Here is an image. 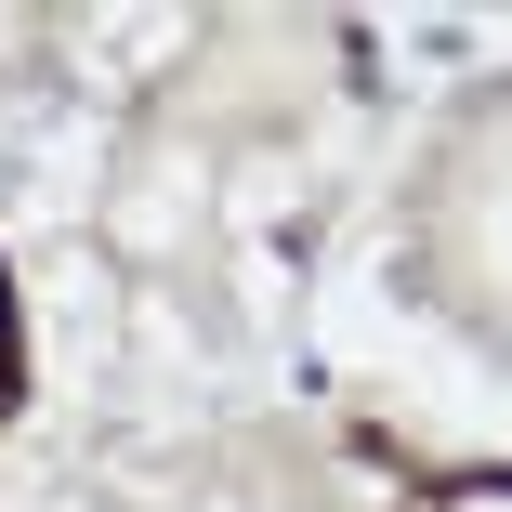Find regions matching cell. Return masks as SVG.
<instances>
[{
  "instance_id": "1",
  "label": "cell",
  "mask_w": 512,
  "mask_h": 512,
  "mask_svg": "<svg viewBox=\"0 0 512 512\" xmlns=\"http://www.w3.org/2000/svg\"><path fill=\"white\" fill-rule=\"evenodd\" d=\"M407 512H512V460H473V473H434Z\"/></svg>"
},
{
  "instance_id": "2",
  "label": "cell",
  "mask_w": 512,
  "mask_h": 512,
  "mask_svg": "<svg viewBox=\"0 0 512 512\" xmlns=\"http://www.w3.org/2000/svg\"><path fill=\"white\" fill-rule=\"evenodd\" d=\"M27 407V302H14V263H0V421Z\"/></svg>"
}]
</instances>
